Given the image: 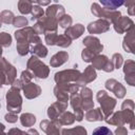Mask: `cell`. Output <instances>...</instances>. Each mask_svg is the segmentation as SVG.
<instances>
[{"instance_id": "cell-1", "label": "cell", "mask_w": 135, "mask_h": 135, "mask_svg": "<svg viewBox=\"0 0 135 135\" xmlns=\"http://www.w3.org/2000/svg\"><path fill=\"white\" fill-rule=\"evenodd\" d=\"M92 135H113V132L107 127H99L93 131Z\"/></svg>"}]
</instances>
